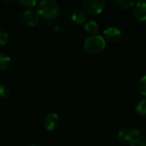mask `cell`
Instances as JSON below:
<instances>
[{
    "instance_id": "cell-1",
    "label": "cell",
    "mask_w": 146,
    "mask_h": 146,
    "mask_svg": "<svg viewBox=\"0 0 146 146\" xmlns=\"http://www.w3.org/2000/svg\"><path fill=\"white\" fill-rule=\"evenodd\" d=\"M37 12L44 18L52 20L57 18L60 15L61 9L56 2L51 0H44L38 3Z\"/></svg>"
},
{
    "instance_id": "cell-2",
    "label": "cell",
    "mask_w": 146,
    "mask_h": 146,
    "mask_svg": "<svg viewBox=\"0 0 146 146\" xmlns=\"http://www.w3.org/2000/svg\"><path fill=\"white\" fill-rule=\"evenodd\" d=\"M106 45V41L103 36L92 35L88 37L84 44V48L91 54H97L101 52Z\"/></svg>"
},
{
    "instance_id": "cell-3",
    "label": "cell",
    "mask_w": 146,
    "mask_h": 146,
    "mask_svg": "<svg viewBox=\"0 0 146 146\" xmlns=\"http://www.w3.org/2000/svg\"><path fill=\"white\" fill-rule=\"evenodd\" d=\"M81 3L85 9L91 14H100L106 7V2L104 0H83Z\"/></svg>"
},
{
    "instance_id": "cell-4",
    "label": "cell",
    "mask_w": 146,
    "mask_h": 146,
    "mask_svg": "<svg viewBox=\"0 0 146 146\" xmlns=\"http://www.w3.org/2000/svg\"><path fill=\"white\" fill-rule=\"evenodd\" d=\"M39 15L37 10L33 9H27L24 11L21 15V21L26 25L30 27L36 26L39 21Z\"/></svg>"
},
{
    "instance_id": "cell-5",
    "label": "cell",
    "mask_w": 146,
    "mask_h": 146,
    "mask_svg": "<svg viewBox=\"0 0 146 146\" xmlns=\"http://www.w3.org/2000/svg\"><path fill=\"white\" fill-rule=\"evenodd\" d=\"M141 136L140 132L136 128H127L122 129L118 133V137L121 141L124 142H132L138 137Z\"/></svg>"
},
{
    "instance_id": "cell-6",
    "label": "cell",
    "mask_w": 146,
    "mask_h": 146,
    "mask_svg": "<svg viewBox=\"0 0 146 146\" xmlns=\"http://www.w3.org/2000/svg\"><path fill=\"white\" fill-rule=\"evenodd\" d=\"M60 119L57 114L56 113H50L46 115V117L44 120V127L48 131H53L59 126Z\"/></svg>"
},
{
    "instance_id": "cell-7",
    "label": "cell",
    "mask_w": 146,
    "mask_h": 146,
    "mask_svg": "<svg viewBox=\"0 0 146 146\" xmlns=\"http://www.w3.org/2000/svg\"><path fill=\"white\" fill-rule=\"evenodd\" d=\"M133 15L139 21H146V3L139 1L133 6Z\"/></svg>"
},
{
    "instance_id": "cell-8",
    "label": "cell",
    "mask_w": 146,
    "mask_h": 146,
    "mask_svg": "<svg viewBox=\"0 0 146 146\" xmlns=\"http://www.w3.org/2000/svg\"><path fill=\"white\" fill-rule=\"evenodd\" d=\"M105 38L110 42H116L121 38V32L115 27H110L104 31Z\"/></svg>"
},
{
    "instance_id": "cell-9",
    "label": "cell",
    "mask_w": 146,
    "mask_h": 146,
    "mask_svg": "<svg viewBox=\"0 0 146 146\" xmlns=\"http://www.w3.org/2000/svg\"><path fill=\"white\" fill-rule=\"evenodd\" d=\"M71 19L75 23H82L86 20V15L82 9H74L71 14Z\"/></svg>"
},
{
    "instance_id": "cell-10",
    "label": "cell",
    "mask_w": 146,
    "mask_h": 146,
    "mask_svg": "<svg viewBox=\"0 0 146 146\" xmlns=\"http://www.w3.org/2000/svg\"><path fill=\"white\" fill-rule=\"evenodd\" d=\"M11 63L10 57L4 53H0V70L7 69Z\"/></svg>"
},
{
    "instance_id": "cell-11",
    "label": "cell",
    "mask_w": 146,
    "mask_h": 146,
    "mask_svg": "<svg viewBox=\"0 0 146 146\" xmlns=\"http://www.w3.org/2000/svg\"><path fill=\"white\" fill-rule=\"evenodd\" d=\"M84 27L87 33H90L92 34H96L98 32V25L95 21H89L86 22Z\"/></svg>"
},
{
    "instance_id": "cell-12",
    "label": "cell",
    "mask_w": 146,
    "mask_h": 146,
    "mask_svg": "<svg viewBox=\"0 0 146 146\" xmlns=\"http://www.w3.org/2000/svg\"><path fill=\"white\" fill-rule=\"evenodd\" d=\"M136 111L140 114V115H146V100L144 99L140 102L136 106Z\"/></svg>"
},
{
    "instance_id": "cell-13",
    "label": "cell",
    "mask_w": 146,
    "mask_h": 146,
    "mask_svg": "<svg viewBox=\"0 0 146 146\" xmlns=\"http://www.w3.org/2000/svg\"><path fill=\"white\" fill-rule=\"evenodd\" d=\"M117 3L123 9H130L134 6V2L132 0H118Z\"/></svg>"
},
{
    "instance_id": "cell-14",
    "label": "cell",
    "mask_w": 146,
    "mask_h": 146,
    "mask_svg": "<svg viewBox=\"0 0 146 146\" xmlns=\"http://www.w3.org/2000/svg\"><path fill=\"white\" fill-rule=\"evenodd\" d=\"M130 146H146V138L139 136L131 142Z\"/></svg>"
},
{
    "instance_id": "cell-15",
    "label": "cell",
    "mask_w": 146,
    "mask_h": 146,
    "mask_svg": "<svg viewBox=\"0 0 146 146\" xmlns=\"http://www.w3.org/2000/svg\"><path fill=\"white\" fill-rule=\"evenodd\" d=\"M9 93H10L9 89L6 86L4 85L0 86V100L7 98L9 96Z\"/></svg>"
},
{
    "instance_id": "cell-16",
    "label": "cell",
    "mask_w": 146,
    "mask_h": 146,
    "mask_svg": "<svg viewBox=\"0 0 146 146\" xmlns=\"http://www.w3.org/2000/svg\"><path fill=\"white\" fill-rule=\"evenodd\" d=\"M139 90L141 94L146 96V75H144L139 82Z\"/></svg>"
},
{
    "instance_id": "cell-17",
    "label": "cell",
    "mask_w": 146,
    "mask_h": 146,
    "mask_svg": "<svg viewBox=\"0 0 146 146\" xmlns=\"http://www.w3.org/2000/svg\"><path fill=\"white\" fill-rule=\"evenodd\" d=\"M8 33L3 30H0V45H4L8 42Z\"/></svg>"
},
{
    "instance_id": "cell-18",
    "label": "cell",
    "mask_w": 146,
    "mask_h": 146,
    "mask_svg": "<svg viewBox=\"0 0 146 146\" xmlns=\"http://www.w3.org/2000/svg\"><path fill=\"white\" fill-rule=\"evenodd\" d=\"M19 3L21 5H23L24 7H28V8L33 7L37 3L35 0H21V1H19Z\"/></svg>"
},
{
    "instance_id": "cell-19",
    "label": "cell",
    "mask_w": 146,
    "mask_h": 146,
    "mask_svg": "<svg viewBox=\"0 0 146 146\" xmlns=\"http://www.w3.org/2000/svg\"><path fill=\"white\" fill-rule=\"evenodd\" d=\"M29 146H38V145H29Z\"/></svg>"
}]
</instances>
